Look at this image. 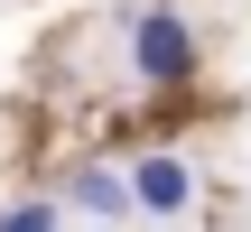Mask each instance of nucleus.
Wrapping results in <instances>:
<instances>
[{
	"label": "nucleus",
	"instance_id": "nucleus-4",
	"mask_svg": "<svg viewBox=\"0 0 251 232\" xmlns=\"http://www.w3.org/2000/svg\"><path fill=\"white\" fill-rule=\"evenodd\" d=\"M0 232H56V205H9Z\"/></svg>",
	"mask_w": 251,
	"mask_h": 232
},
{
	"label": "nucleus",
	"instance_id": "nucleus-1",
	"mask_svg": "<svg viewBox=\"0 0 251 232\" xmlns=\"http://www.w3.org/2000/svg\"><path fill=\"white\" fill-rule=\"evenodd\" d=\"M130 65H140V84H186L196 74V28L177 9H149L130 28Z\"/></svg>",
	"mask_w": 251,
	"mask_h": 232
},
{
	"label": "nucleus",
	"instance_id": "nucleus-2",
	"mask_svg": "<svg viewBox=\"0 0 251 232\" xmlns=\"http://www.w3.org/2000/svg\"><path fill=\"white\" fill-rule=\"evenodd\" d=\"M130 205L140 214H186L196 205V167L186 158H140L130 167Z\"/></svg>",
	"mask_w": 251,
	"mask_h": 232
},
{
	"label": "nucleus",
	"instance_id": "nucleus-3",
	"mask_svg": "<svg viewBox=\"0 0 251 232\" xmlns=\"http://www.w3.org/2000/svg\"><path fill=\"white\" fill-rule=\"evenodd\" d=\"M75 205L112 223V214H130V177H112V167H84V177H75Z\"/></svg>",
	"mask_w": 251,
	"mask_h": 232
}]
</instances>
